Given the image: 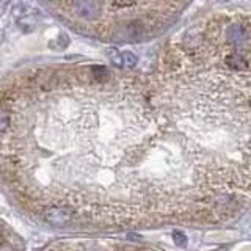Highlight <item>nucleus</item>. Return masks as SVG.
Instances as JSON below:
<instances>
[{
	"label": "nucleus",
	"instance_id": "nucleus-2",
	"mask_svg": "<svg viewBox=\"0 0 251 251\" xmlns=\"http://www.w3.org/2000/svg\"><path fill=\"white\" fill-rule=\"evenodd\" d=\"M0 251H19L18 242L10 237L3 225H0Z\"/></svg>",
	"mask_w": 251,
	"mask_h": 251
},
{
	"label": "nucleus",
	"instance_id": "nucleus-4",
	"mask_svg": "<svg viewBox=\"0 0 251 251\" xmlns=\"http://www.w3.org/2000/svg\"><path fill=\"white\" fill-rule=\"evenodd\" d=\"M123 63H127V65H135L137 63V57L135 55H132L130 52H126L124 55H123Z\"/></svg>",
	"mask_w": 251,
	"mask_h": 251
},
{
	"label": "nucleus",
	"instance_id": "nucleus-1",
	"mask_svg": "<svg viewBox=\"0 0 251 251\" xmlns=\"http://www.w3.org/2000/svg\"><path fill=\"white\" fill-rule=\"evenodd\" d=\"M63 19L80 24L94 19H112L100 36L115 41H141L160 35L175 22L185 3H102V2H65L49 3Z\"/></svg>",
	"mask_w": 251,
	"mask_h": 251
},
{
	"label": "nucleus",
	"instance_id": "nucleus-3",
	"mask_svg": "<svg viewBox=\"0 0 251 251\" xmlns=\"http://www.w3.org/2000/svg\"><path fill=\"white\" fill-rule=\"evenodd\" d=\"M108 57H110V60H112L113 63H116V65H121V63H123V55L118 50H115V49L108 50Z\"/></svg>",
	"mask_w": 251,
	"mask_h": 251
}]
</instances>
